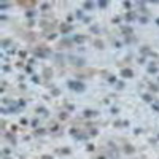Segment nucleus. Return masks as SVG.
Returning a JSON list of instances; mask_svg holds the SVG:
<instances>
[{
    "label": "nucleus",
    "instance_id": "2",
    "mask_svg": "<svg viewBox=\"0 0 159 159\" xmlns=\"http://www.w3.org/2000/svg\"><path fill=\"white\" fill-rule=\"evenodd\" d=\"M123 76H132V72L130 70H123Z\"/></svg>",
    "mask_w": 159,
    "mask_h": 159
},
{
    "label": "nucleus",
    "instance_id": "1",
    "mask_svg": "<svg viewBox=\"0 0 159 159\" xmlns=\"http://www.w3.org/2000/svg\"><path fill=\"white\" fill-rule=\"evenodd\" d=\"M70 88H72V89H78V91H83V89H84V86H83L81 83H75V81L70 83Z\"/></svg>",
    "mask_w": 159,
    "mask_h": 159
},
{
    "label": "nucleus",
    "instance_id": "3",
    "mask_svg": "<svg viewBox=\"0 0 159 159\" xmlns=\"http://www.w3.org/2000/svg\"><path fill=\"white\" fill-rule=\"evenodd\" d=\"M153 108H154L156 111H159V103H153Z\"/></svg>",
    "mask_w": 159,
    "mask_h": 159
},
{
    "label": "nucleus",
    "instance_id": "4",
    "mask_svg": "<svg viewBox=\"0 0 159 159\" xmlns=\"http://www.w3.org/2000/svg\"><path fill=\"white\" fill-rule=\"evenodd\" d=\"M5 159H10V157H5Z\"/></svg>",
    "mask_w": 159,
    "mask_h": 159
}]
</instances>
